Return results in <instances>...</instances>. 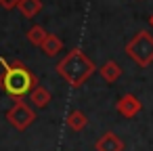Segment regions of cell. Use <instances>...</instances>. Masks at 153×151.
<instances>
[{
    "mask_svg": "<svg viewBox=\"0 0 153 151\" xmlns=\"http://www.w3.org/2000/svg\"><path fill=\"white\" fill-rule=\"evenodd\" d=\"M149 25L153 28V13H151V17H149Z\"/></svg>",
    "mask_w": 153,
    "mask_h": 151,
    "instance_id": "cell-14",
    "label": "cell"
},
{
    "mask_svg": "<svg viewBox=\"0 0 153 151\" xmlns=\"http://www.w3.org/2000/svg\"><path fill=\"white\" fill-rule=\"evenodd\" d=\"M40 51H42L46 57H57V55L63 51V42H61V38H59V36L48 34V36H46V40L42 42Z\"/></svg>",
    "mask_w": 153,
    "mask_h": 151,
    "instance_id": "cell-10",
    "label": "cell"
},
{
    "mask_svg": "<svg viewBox=\"0 0 153 151\" xmlns=\"http://www.w3.org/2000/svg\"><path fill=\"white\" fill-rule=\"evenodd\" d=\"M94 149H97V151H124V141H122L115 132L107 130L105 134H101V136L97 138Z\"/></svg>",
    "mask_w": 153,
    "mask_h": 151,
    "instance_id": "cell-6",
    "label": "cell"
},
{
    "mask_svg": "<svg viewBox=\"0 0 153 151\" xmlns=\"http://www.w3.org/2000/svg\"><path fill=\"white\" fill-rule=\"evenodd\" d=\"M0 65H2V74H0V88L2 92H7L9 97L23 99L25 94L30 97V92L38 86V78L36 74L23 63V61H13L9 63L4 57H0Z\"/></svg>",
    "mask_w": 153,
    "mask_h": 151,
    "instance_id": "cell-1",
    "label": "cell"
},
{
    "mask_svg": "<svg viewBox=\"0 0 153 151\" xmlns=\"http://www.w3.org/2000/svg\"><path fill=\"white\" fill-rule=\"evenodd\" d=\"M65 124H67V128H69V130H74V132H82V130L88 126V118H86V113H84V111L74 109V111H69V113H67Z\"/></svg>",
    "mask_w": 153,
    "mask_h": 151,
    "instance_id": "cell-9",
    "label": "cell"
},
{
    "mask_svg": "<svg viewBox=\"0 0 153 151\" xmlns=\"http://www.w3.org/2000/svg\"><path fill=\"white\" fill-rule=\"evenodd\" d=\"M46 36H48V32L42 28V25H32L27 32H25V38H27V42L30 44H34V46H42V42L46 40Z\"/></svg>",
    "mask_w": 153,
    "mask_h": 151,
    "instance_id": "cell-12",
    "label": "cell"
},
{
    "mask_svg": "<svg viewBox=\"0 0 153 151\" xmlns=\"http://www.w3.org/2000/svg\"><path fill=\"white\" fill-rule=\"evenodd\" d=\"M128 59H132L138 67H149L153 63V36L145 30L136 32L124 46Z\"/></svg>",
    "mask_w": 153,
    "mask_h": 151,
    "instance_id": "cell-3",
    "label": "cell"
},
{
    "mask_svg": "<svg viewBox=\"0 0 153 151\" xmlns=\"http://www.w3.org/2000/svg\"><path fill=\"white\" fill-rule=\"evenodd\" d=\"M36 111L23 101V99H17L15 103H13V107L7 111V120H9V124L13 126V128H17L19 132H23V130H27L34 122H36Z\"/></svg>",
    "mask_w": 153,
    "mask_h": 151,
    "instance_id": "cell-4",
    "label": "cell"
},
{
    "mask_svg": "<svg viewBox=\"0 0 153 151\" xmlns=\"http://www.w3.org/2000/svg\"><path fill=\"white\" fill-rule=\"evenodd\" d=\"M19 2H21V0H0V7L7 9V11H13V9L19 7Z\"/></svg>",
    "mask_w": 153,
    "mask_h": 151,
    "instance_id": "cell-13",
    "label": "cell"
},
{
    "mask_svg": "<svg viewBox=\"0 0 153 151\" xmlns=\"http://www.w3.org/2000/svg\"><path fill=\"white\" fill-rule=\"evenodd\" d=\"M30 101L34 103V107H38V109H46V107L51 105V101H53V94H51V90H48L46 86L38 84V86L30 92Z\"/></svg>",
    "mask_w": 153,
    "mask_h": 151,
    "instance_id": "cell-8",
    "label": "cell"
},
{
    "mask_svg": "<svg viewBox=\"0 0 153 151\" xmlns=\"http://www.w3.org/2000/svg\"><path fill=\"white\" fill-rule=\"evenodd\" d=\"M99 74H101V78H103L107 84H113V82H117V80L122 78V67H120L117 61L109 59V61H105V63L99 67Z\"/></svg>",
    "mask_w": 153,
    "mask_h": 151,
    "instance_id": "cell-7",
    "label": "cell"
},
{
    "mask_svg": "<svg viewBox=\"0 0 153 151\" xmlns=\"http://www.w3.org/2000/svg\"><path fill=\"white\" fill-rule=\"evenodd\" d=\"M57 74L59 78H63L71 88H80L94 71L97 65L92 63V59L86 57V53L82 48H71L59 63H57Z\"/></svg>",
    "mask_w": 153,
    "mask_h": 151,
    "instance_id": "cell-2",
    "label": "cell"
},
{
    "mask_svg": "<svg viewBox=\"0 0 153 151\" xmlns=\"http://www.w3.org/2000/svg\"><path fill=\"white\" fill-rule=\"evenodd\" d=\"M17 11H19L23 17L32 19V17H36V15L42 11V0H21L19 7H17Z\"/></svg>",
    "mask_w": 153,
    "mask_h": 151,
    "instance_id": "cell-11",
    "label": "cell"
},
{
    "mask_svg": "<svg viewBox=\"0 0 153 151\" xmlns=\"http://www.w3.org/2000/svg\"><path fill=\"white\" fill-rule=\"evenodd\" d=\"M115 109H117V113H120L122 118H128V120H130V118H134V115H138V113H140L143 103L138 101V97H136V94L128 92V94H122V97L117 99Z\"/></svg>",
    "mask_w": 153,
    "mask_h": 151,
    "instance_id": "cell-5",
    "label": "cell"
}]
</instances>
